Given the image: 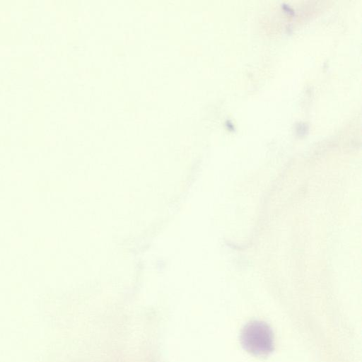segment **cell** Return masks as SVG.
I'll list each match as a JSON object with an SVG mask.
<instances>
[{
	"instance_id": "cell-1",
	"label": "cell",
	"mask_w": 362,
	"mask_h": 362,
	"mask_svg": "<svg viewBox=\"0 0 362 362\" xmlns=\"http://www.w3.org/2000/svg\"><path fill=\"white\" fill-rule=\"evenodd\" d=\"M240 343L245 350L253 355L267 356L274 347L272 330L264 322L250 321L241 331Z\"/></svg>"
}]
</instances>
